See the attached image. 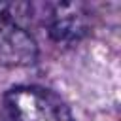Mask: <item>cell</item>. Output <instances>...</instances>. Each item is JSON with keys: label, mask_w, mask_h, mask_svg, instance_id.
I'll return each mask as SVG.
<instances>
[{"label": "cell", "mask_w": 121, "mask_h": 121, "mask_svg": "<svg viewBox=\"0 0 121 121\" xmlns=\"http://www.w3.org/2000/svg\"><path fill=\"white\" fill-rule=\"evenodd\" d=\"M0 121H74L64 100L38 85H19L4 95Z\"/></svg>", "instance_id": "cell-1"}, {"label": "cell", "mask_w": 121, "mask_h": 121, "mask_svg": "<svg viewBox=\"0 0 121 121\" xmlns=\"http://www.w3.org/2000/svg\"><path fill=\"white\" fill-rule=\"evenodd\" d=\"M36 55V42L19 21L17 6L0 4V64L25 66L34 62Z\"/></svg>", "instance_id": "cell-2"}, {"label": "cell", "mask_w": 121, "mask_h": 121, "mask_svg": "<svg viewBox=\"0 0 121 121\" xmlns=\"http://www.w3.org/2000/svg\"><path fill=\"white\" fill-rule=\"evenodd\" d=\"M49 34L57 42H78L87 30V17L81 4H55L45 19Z\"/></svg>", "instance_id": "cell-3"}]
</instances>
